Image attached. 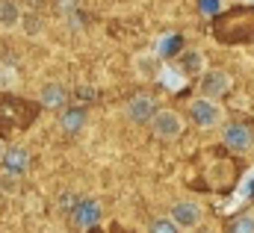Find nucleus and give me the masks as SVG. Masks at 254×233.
<instances>
[{"instance_id": "obj_11", "label": "nucleus", "mask_w": 254, "mask_h": 233, "mask_svg": "<svg viewBox=\"0 0 254 233\" xmlns=\"http://www.w3.org/2000/svg\"><path fill=\"white\" fill-rule=\"evenodd\" d=\"M181 45H184L181 36H169V39H163V42H160V57H175V54H181Z\"/></svg>"}, {"instance_id": "obj_3", "label": "nucleus", "mask_w": 254, "mask_h": 233, "mask_svg": "<svg viewBox=\"0 0 254 233\" xmlns=\"http://www.w3.org/2000/svg\"><path fill=\"white\" fill-rule=\"evenodd\" d=\"M225 142H228V148H234V151H249L252 142H254V133L249 127H243V124H234V127L225 130Z\"/></svg>"}, {"instance_id": "obj_17", "label": "nucleus", "mask_w": 254, "mask_h": 233, "mask_svg": "<svg viewBox=\"0 0 254 233\" xmlns=\"http://www.w3.org/2000/svg\"><path fill=\"white\" fill-rule=\"evenodd\" d=\"M39 30V21L36 18H27V33H36Z\"/></svg>"}, {"instance_id": "obj_1", "label": "nucleus", "mask_w": 254, "mask_h": 233, "mask_svg": "<svg viewBox=\"0 0 254 233\" xmlns=\"http://www.w3.org/2000/svg\"><path fill=\"white\" fill-rule=\"evenodd\" d=\"M151 121H154V136H160V139H175L184 130L181 118L175 116V113H154Z\"/></svg>"}, {"instance_id": "obj_18", "label": "nucleus", "mask_w": 254, "mask_h": 233, "mask_svg": "<svg viewBox=\"0 0 254 233\" xmlns=\"http://www.w3.org/2000/svg\"><path fill=\"white\" fill-rule=\"evenodd\" d=\"M60 9H74V0H60Z\"/></svg>"}, {"instance_id": "obj_2", "label": "nucleus", "mask_w": 254, "mask_h": 233, "mask_svg": "<svg viewBox=\"0 0 254 233\" xmlns=\"http://www.w3.org/2000/svg\"><path fill=\"white\" fill-rule=\"evenodd\" d=\"M228 89H231V77H228L225 71H210V74L201 80V92L210 95V98H219V95H225Z\"/></svg>"}, {"instance_id": "obj_12", "label": "nucleus", "mask_w": 254, "mask_h": 233, "mask_svg": "<svg viewBox=\"0 0 254 233\" xmlns=\"http://www.w3.org/2000/svg\"><path fill=\"white\" fill-rule=\"evenodd\" d=\"M83 121H86V113H83V110H71V113L63 116V127L65 130H80Z\"/></svg>"}, {"instance_id": "obj_9", "label": "nucleus", "mask_w": 254, "mask_h": 233, "mask_svg": "<svg viewBox=\"0 0 254 233\" xmlns=\"http://www.w3.org/2000/svg\"><path fill=\"white\" fill-rule=\"evenodd\" d=\"M18 18H21L18 6H15L12 0H0V24H3V27H15Z\"/></svg>"}, {"instance_id": "obj_6", "label": "nucleus", "mask_w": 254, "mask_h": 233, "mask_svg": "<svg viewBox=\"0 0 254 233\" xmlns=\"http://www.w3.org/2000/svg\"><path fill=\"white\" fill-rule=\"evenodd\" d=\"M154 113H157V107H154V101L145 98V95H139V98H133V101L127 104V118H133V121H151Z\"/></svg>"}, {"instance_id": "obj_14", "label": "nucleus", "mask_w": 254, "mask_h": 233, "mask_svg": "<svg viewBox=\"0 0 254 233\" xmlns=\"http://www.w3.org/2000/svg\"><path fill=\"white\" fill-rule=\"evenodd\" d=\"M181 65H184V71H198L201 68V54H184Z\"/></svg>"}, {"instance_id": "obj_8", "label": "nucleus", "mask_w": 254, "mask_h": 233, "mask_svg": "<svg viewBox=\"0 0 254 233\" xmlns=\"http://www.w3.org/2000/svg\"><path fill=\"white\" fill-rule=\"evenodd\" d=\"M27 163H30V154L24 148H9L3 154V166H6L9 175H24L27 172Z\"/></svg>"}, {"instance_id": "obj_20", "label": "nucleus", "mask_w": 254, "mask_h": 233, "mask_svg": "<svg viewBox=\"0 0 254 233\" xmlns=\"http://www.w3.org/2000/svg\"><path fill=\"white\" fill-rule=\"evenodd\" d=\"M0 157H3V151H0Z\"/></svg>"}, {"instance_id": "obj_4", "label": "nucleus", "mask_w": 254, "mask_h": 233, "mask_svg": "<svg viewBox=\"0 0 254 233\" xmlns=\"http://www.w3.org/2000/svg\"><path fill=\"white\" fill-rule=\"evenodd\" d=\"M190 113H192V121H195L198 127H213V124L219 121V107L210 104V101H195Z\"/></svg>"}, {"instance_id": "obj_7", "label": "nucleus", "mask_w": 254, "mask_h": 233, "mask_svg": "<svg viewBox=\"0 0 254 233\" xmlns=\"http://www.w3.org/2000/svg\"><path fill=\"white\" fill-rule=\"evenodd\" d=\"M172 219H175L178 228H195V225L201 222V210H198L195 204H175Z\"/></svg>"}, {"instance_id": "obj_10", "label": "nucleus", "mask_w": 254, "mask_h": 233, "mask_svg": "<svg viewBox=\"0 0 254 233\" xmlns=\"http://www.w3.org/2000/svg\"><path fill=\"white\" fill-rule=\"evenodd\" d=\"M65 98L63 86H57V83H51V86H45V92H42V101H45V107H60Z\"/></svg>"}, {"instance_id": "obj_13", "label": "nucleus", "mask_w": 254, "mask_h": 233, "mask_svg": "<svg viewBox=\"0 0 254 233\" xmlns=\"http://www.w3.org/2000/svg\"><path fill=\"white\" fill-rule=\"evenodd\" d=\"M231 233H254V219L252 216H240V219L231 225Z\"/></svg>"}, {"instance_id": "obj_15", "label": "nucleus", "mask_w": 254, "mask_h": 233, "mask_svg": "<svg viewBox=\"0 0 254 233\" xmlns=\"http://www.w3.org/2000/svg\"><path fill=\"white\" fill-rule=\"evenodd\" d=\"M198 6H201V12H204V15H216V12H219V6H222V0H198Z\"/></svg>"}, {"instance_id": "obj_16", "label": "nucleus", "mask_w": 254, "mask_h": 233, "mask_svg": "<svg viewBox=\"0 0 254 233\" xmlns=\"http://www.w3.org/2000/svg\"><path fill=\"white\" fill-rule=\"evenodd\" d=\"M151 233H178V231H175L172 222H154L151 225Z\"/></svg>"}, {"instance_id": "obj_5", "label": "nucleus", "mask_w": 254, "mask_h": 233, "mask_svg": "<svg viewBox=\"0 0 254 233\" xmlns=\"http://www.w3.org/2000/svg\"><path fill=\"white\" fill-rule=\"evenodd\" d=\"M74 225L77 228H92L98 219H101V210H98V204L95 201H80L77 207H74Z\"/></svg>"}, {"instance_id": "obj_19", "label": "nucleus", "mask_w": 254, "mask_h": 233, "mask_svg": "<svg viewBox=\"0 0 254 233\" xmlns=\"http://www.w3.org/2000/svg\"><path fill=\"white\" fill-rule=\"evenodd\" d=\"M249 195H254V180L249 183Z\"/></svg>"}]
</instances>
